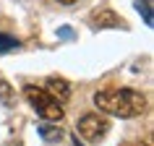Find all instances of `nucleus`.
Returning a JSON list of instances; mask_svg holds the SVG:
<instances>
[{"instance_id":"3","label":"nucleus","mask_w":154,"mask_h":146,"mask_svg":"<svg viewBox=\"0 0 154 146\" xmlns=\"http://www.w3.org/2000/svg\"><path fill=\"white\" fill-rule=\"evenodd\" d=\"M110 130V120H107L105 115L99 112H86L79 120V133H81L86 141H99V138H105V133Z\"/></svg>"},{"instance_id":"2","label":"nucleus","mask_w":154,"mask_h":146,"mask_svg":"<svg viewBox=\"0 0 154 146\" xmlns=\"http://www.w3.org/2000/svg\"><path fill=\"white\" fill-rule=\"evenodd\" d=\"M24 97L29 99V105L37 110V115H42L45 120H60L63 117V105L57 102V99H52L45 89H39V86H24Z\"/></svg>"},{"instance_id":"8","label":"nucleus","mask_w":154,"mask_h":146,"mask_svg":"<svg viewBox=\"0 0 154 146\" xmlns=\"http://www.w3.org/2000/svg\"><path fill=\"white\" fill-rule=\"evenodd\" d=\"M60 3H65V5H71V3H76V0H60Z\"/></svg>"},{"instance_id":"7","label":"nucleus","mask_w":154,"mask_h":146,"mask_svg":"<svg viewBox=\"0 0 154 146\" xmlns=\"http://www.w3.org/2000/svg\"><path fill=\"white\" fill-rule=\"evenodd\" d=\"M42 133H45V138H47V141H55V138H60V130H52V128H42Z\"/></svg>"},{"instance_id":"1","label":"nucleus","mask_w":154,"mask_h":146,"mask_svg":"<svg viewBox=\"0 0 154 146\" xmlns=\"http://www.w3.org/2000/svg\"><path fill=\"white\" fill-rule=\"evenodd\" d=\"M94 105L99 112L118 117H136L146 110V97L136 89H107L94 94Z\"/></svg>"},{"instance_id":"6","label":"nucleus","mask_w":154,"mask_h":146,"mask_svg":"<svg viewBox=\"0 0 154 146\" xmlns=\"http://www.w3.org/2000/svg\"><path fill=\"white\" fill-rule=\"evenodd\" d=\"M13 47H18V42L13 37H8V34H0V52H8Z\"/></svg>"},{"instance_id":"4","label":"nucleus","mask_w":154,"mask_h":146,"mask_svg":"<svg viewBox=\"0 0 154 146\" xmlns=\"http://www.w3.org/2000/svg\"><path fill=\"white\" fill-rule=\"evenodd\" d=\"M45 91H47L52 99H57L60 105L71 99V86H68L65 78H47V81H45Z\"/></svg>"},{"instance_id":"9","label":"nucleus","mask_w":154,"mask_h":146,"mask_svg":"<svg viewBox=\"0 0 154 146\" xmlns=\"http://www.w3.org/2000/svg\"><path fill=\"white\" fill-rule=\"evenodd\" d=\"M125 146H141V144H125Z\"/></svg>"},{"instance_id":"5","label":"nucleus","mask_w":154,"mask_h":146,"mask_svg":"<svg viewBox=\"0 0 154 146\" xmlns=\"http://www.w3.org/2000/svg\"><path fill=\"white\" fill-rule=\"evenodd\" d=\"M91 26L94 29H107V26H120V18L115 16L112 11H97L91 16Z\"/></svg>"}]
</instances>
